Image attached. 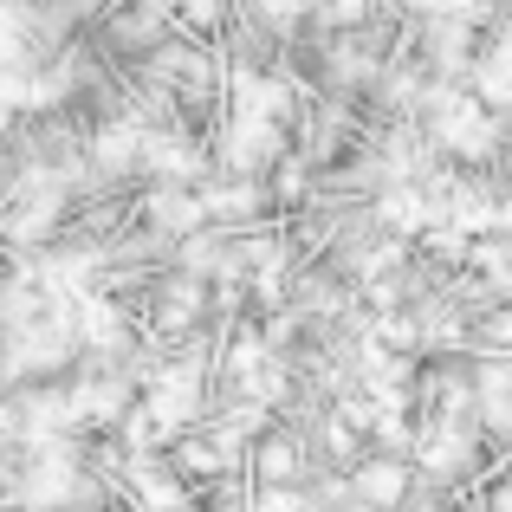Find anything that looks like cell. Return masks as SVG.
<instances>
[{
  "mask_svg": "<svg viewBox=\"0 0 512 512\" xmlns=\"http://www.w3.org/2000/svg\"><path fill=\"white\" fill-rule=\"evenodd\" d=\"M266 13H273V20H292V13H299V0H266Z\"/></svg>",
  "mask_w": 512,
  "mask_h": 512,
  "instance_id": "22",
  "label": "cell"
},
{
  "mask_svg": "<svg viewBox=\"0 0 512 512\" xmlns=\"http://www.w3.org/2000/svg\"><path fill=\"white\" fill-rule=\"evenodd\" d=\"M402 493H409V467H402V461L357 467V500L363 506H402Z\"/></svg>",
  "mask_w": 512,
  "mask_h": 512,
  "instance_id": "7",
  "label": "cell"
},
{
  "mask_svg": "<svg viewBox=\"0 0 512 512\" xmlns=\"http://www.w3.org/2000/svg\"><path fill=\"white\" fill-rule=\"evenodd\" d=\"M143 143H150V130L124 117V124H111L98 143H91V156H98V169H130V163L143 156Z\"/></svg>",
  "mask_w": 512,
  "mask_h": 512,
  "instance_id": "8",
  "label": "cell"
},
{
  "mask_svg": "<svg viewBox=\"0 0 512 512\" xmlns=\"http://www.w3.org/2000/svg\"><path fill=\"white\" fill-rule=\"evenodd\" d=\"M156 221L182 234V227H195V221H201V201H188V195H175V188H163V195H156Z\"/></svg>",
  "mask_w": 512,
  "mask_h": 512,
  "instance_id": "17",
  "label": "cell"
},
{
  "mask_svg": "<svg viewBox=\"0 0 512 512\" xmlns=\"http://www.w3.org/2000/svg\"><path fill=\"white\" fill-rule=\"evenodd\" d=\"M195 402H201V376L188 370V363H175V370H163V376H150V422L156 428H182L188 415H195Z\"/></svg>",
  "mask_w": 512,
  "mask_h": 512,
  "instance_id": "2",
  "label": "cell"
},
{
  "mask_svg": "<svg viewBox=\"0 0 512 512\" xmlns=\"http://www.w3.org/2000/svg\"><path fill=\"white\" fill-rule=\"evenodd\" d=\"M474 85L487 104H512V46H493L487 59L474 65Z\"/></svg>",
  "mask_w": 512,
  "mask_h": 512,
  "instance_id": "12",
  "label": "cell"
},
{
  "mask_svg": "<svg viewBox=\"0 0 512 512\" xmlns=\"http://www.w3.org/2000/svg\"><path fill=\"white\" fill-rule=\"evenodd\" d=\"M260 512H299V500H292V493H266Z\"/></svg>",
  "mask_w": 512,
  "mask_h": 512,
  "instance_id": "20",
  "label": "cell"
},
{
  "mask_svg": "<svg viewBox=\"0 0 512 512\" xmlns=\"http://www.w3.org/2000/svg\"><path fill=\"white\" fill-rule=\"evenodd\" d=\"M137 500L156 506V512H175V506H182V493H175V480L163 474V467H137Z\"/></svg>",
  "mask_w": 512,
  "mask_h": 512,
  "instance_id": "16",
  "label": "cell"
},
{
  "mask_svg": "<svg viewBox=\"0 0 512 512\" xmlns=\"http://www.w3.org/2000/svg\"><path fill=\"white\" fill-rule=\"evenodd\" d=\"M383 221L396 227V234H422V227H435V208H428L422 188H389L383 195Z\"/></svg>",
  "mask_w": 512,
  "mask_h": 512,
  "instance_id": "9",
  "label": "cell"
},
{
  "mask_svg": "<svg viewBox=\"0 0 512 512\" xmlns=\"http://www.w3.org/2000/svg\"><path fill=\"white\" fill-rule=\"evenodd\" d=\"M72 331L85 344H98V350H117V344H124V318H117L104 299H85V305H78V325Z\"/></svg>",
  "mask_w": 512,
  "mask_h": 512,
  "instance_id": "11",
  "label": "cell"
},
{
  "mask_svg": "<svg viewBox=\"0 0 512 512\" xmlns=\"http://www.w3.org/2000/svg\"><path fill=\"white\" fill-rule=\"evenodd\" d=\"M124 402H130V389L117 383V376H91V383L72 396V409L91 415V422H117V415H124Z\"/></svg>",
  "mask_w": 512,
  "mask_h": 512,
  "instance_id": "10",
  "label": "cell"
},
{
  "mask_svg": "<svg viewBox=\"0 0 512 512\" xmlns=\"http://www.w3.org/2000/svg\"><path fill=\"white\" fill-rule=\"evenodd\" d=\"M435 7H461L467 13V7H480V0H435Z\"/></svg>",
  "mask_w": 512,
  "mask_h": 512,
  "instance_id": "25",
  "label": "cell"
},
{
  "mask_svg": "<svg viewBox=\"0 0 512 512\" xmlns=\"http://www.w3.org/2000/svg\"><path fill=\"white\" fill-rule=\"evenodd\" d=\"M383 344H402V350H409L415 344V325H409V318H383Z\"/></svg>",
  "mask_w": 512,
  "mask_h": 512,
  "instance_id": "19",
  "label": "cell"
},
{
  "mask_svg": "<svg viewBox=\"0 0 512 512\" xmlns=\"http://www.w3.org/2000/svg\"><path fill=\"white\" fill-rule=\"evenodd\" d=\"M78 493H85V480H78L72 454H39V467L26 474V500L33 506H65V500H78Z\"/></svg>",
  "mask_w": 512,
  "mask_h": 512,
  "instance_id": "4",
  "label": "cell"
},
{
  "mask_svg": "<svg viewBox=\"0 0 512 512\" xmlns=\"http://www.w3.org/2000/svg\"><path fill=\"white\" fill-rule=\"evenodd\" d=\"M493 331H500V338H512V312H500V325H493Z\"/></svg>",
  "mask_w": 512,
  "mask_h": 512,
  "instance_id": "24",
  "label": "cell"
},
{
  "mask_svg": "<svg viewBox=\"0 0 512 512\" xmlns=\"http://www.w3.org/2000/svg\"><path fill=\"white\" fill-rule=\"evenodd\" d=\"M65 350H72V325L65 318H39V325H20L13 363L20 370H52V363H65Z\"/></svg>",
  "mask_w": 512,
  "mask_h": 512,
  "instance_id": "3",
  "label": "cell"
},
{
  "mask_svg": "<svg viewBox=\"0 0 512 512\" xmlns=\"http://www.w3.org/2000/svg\"><path fill=\"white\" fill-rule=\"evenodd\" d=\"M435 143L454 156H487L493 143H500V124L487 117V104L474 98H441L435 104Z\"/></svg>",
  "mask_w": 512,
  "mask_h": 512,
  "instance_id": "1",
  "label": "cell"
},
{
  "mask_svg": "<svg viewBox=\"0 0 512 512\" xmlns=\"http://www.w3.org/2000/svg\"><path fill=\"white\" fill-rule=\"evenodd\" d=\"M467 461H474V441H467L454 422H441V428L422 435V467L428 474H467Z\"/></svg>",
  "mask_w": 512,
  "mask_h": 512,
  "instance_id": "5",
  "label": "cell"
},
{
  "mask_svg": "<svg viewBox=\"0 0 512 512\" xmlns=\"http://www.w3.org/2000/svg\"><path fill=\"white\" fill-rule=\"evenodd\" d=\"M182 13L188 20H214V0H182Z\"/></svg>",
  "mask_w": 512,
  "mask_h": 512,
  "instance_id": "21",
  "label": "cell"
},
{
  "mask_svg": "<svg viewBox=\"0 0 512 512\" xmlns=\"http://www.w3.org/2000/svg\"><path fill=\"white\" fill-rule=\"evenodd\" d=\"M279 111H286V91H279V85H266V78H240V117H266V124H273Z\"/></svg>",
  "mask_w": 512,
  "mask_h": 512,
  "instance_id": "14",
  "label": "cell"
},
{
  "mask_svg": "<svg viewBox=\"0 0 512 512\" xmlns=\"http://www.w3.org/2000/svg\"><path fill=\"white\" fill-rule=\"evenodd\" d=\"M143 163L156 175H195V156H188V143H175V137H150L143 143Z\"/></svg>",
  "mask_w": 512,
  "mask_h": 512,
  "instance_id": "15",
  "label": "cell"
},
{
  "mask_svg": "<svg viewBox=\"0 0 512 512\" xmlns=\"http://www.w3.org/2000/svg\"><path fill=\"white\" fill-rule=\"evenodd\" d=\"M493 512H512V487H500V493H493Z\"/></svg>",
  "mask_w": 512,
  "mask_h": 512,
  "instance_id": "23",
  "label": "cell"
},
{
  "mask_svg": "<svg viewBox=\"0 0 512 512\" xmlns=\"http://www.w3.org/2000/svg\"><path fill=\"white\" fill-rule=\"evenodd\" d=\"M234 370H240V383H247V389L279 396V370H273V357H266L260 344H240V350H234Z\"/></svg>",
  "mask_w": 512,
  "mask_h": 512,
  "instance_id": "13",
  "label": "cell"
},
{
  "mask_svg": "<svg viewBox=\"0 0 512 512\" xmlns=\"http://www.w3.org/2000/svg\"><path fill=\"white\" fill-rule=\"evenodd\" d=\"M273 150H279V130L266 124V117H234V130H227V163H234V169L266 163Z\"/></svg>",
  "mask_w": 512,
  "mask_h": 512,
  "instance_id": "6",
  "label": "cell"
},
{
  "mask_svg": "<svg viewBox=\"0 0 512 512\" xmlns=\"http://www.w3.org/2000/svg\"><path fill=\"white\" fill-rule=\"evenodd\" d=\"M260 467H266V480H292V448H266Z\"/></svg>",
  "mask_w": 512,
  "mask_h": 512,
  "instance_id": "18",
  "label": "cell"
}]
</instances>
